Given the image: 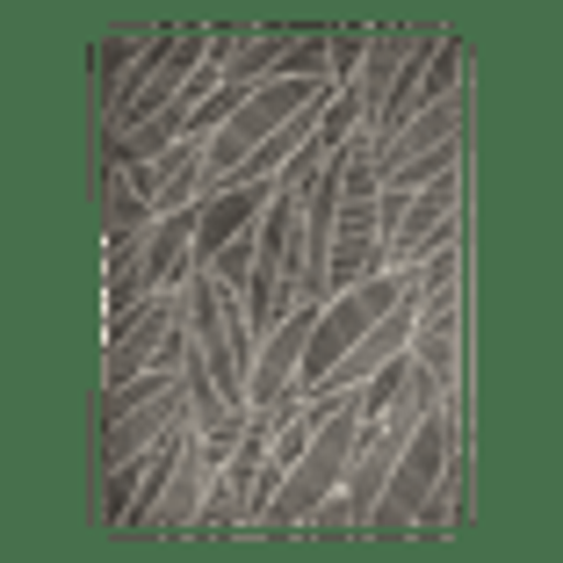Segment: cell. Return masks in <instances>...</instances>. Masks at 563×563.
Segmentation results:
<instances>
[{
  "label": "cell",
  "mask_w": 563,
  "mask_h": 563,
  "mask_svg": "<svg viewBox=\"0 0 563 563\" xmlns=\"http://www.w3.org/2000/svg\"><path fill=\"white\" fill-rule=\"evenodd\" d=\"M354 441H362V398H347L340 412H325L318 419V433H311V448L297 455V470L282 477V492H275V506L261 514V528H303V520L325 506L340 484H347V463H354Z\"/></svg>",
  "instance_id": "cell-1"
},
{
  "label": "cell",
  "mask_w": 563,
  "mask_h": 563,
  "mask_svg": "<svg viewBox=\"0 0 563 563\" xmlns=\"http://www.w3.org/2000/svg\"><path fill=\"white\" fill-rule=\"evenodd\" d=\"M448 448H455V427H448V405H433V412L412 427V441L390 455V477H383V492H376L368 528H376V534H405V528H412V514L427 506V492L441 484V470H448Z\"/></svg>",
  "instance_id": "cell-2"
},
{
  "label": "cell",
  "mask_w": 563,
  "mask_h": 563,
  "mask_svg": "<svg viewBox=\"0 0 563 563\" xmlns=\"http://www.w3.org/2000/svg\"><path fill=\"white\" fill-rule=\"evenodd\" d=\"M188 419V383H174V390H159V398H145L137 412H123V419H109L101 427V463L117 470V463H137L152 441H166V433Z\"/></svg>",
  "instance_id": "cell-3"
},
{
  "label": "cell",
  "mask_w": 563,
  "mask_h": 563,
  "mask_svg": "<svg viewBox=\"0 0 563 563\" xmlns=\"http://www.w3.org/2000/svg\"><path fill=\"white\" fill-rule=\"evenodd\" d=\"M448 137H463V87H455L448 101H433V109H419V117L405 123V131L390 137L383 152H376V181H383V174H398V166H412L419 152L448 145Z\"/></svg>",
  "instance_id": "cell-4"
},
{
  "label": "cell",
  "mask_w": 563,
  "mask_h": 563,
  "mask_svg": "<svg viewBox=\"0 0 563 563\" xmlns=\"http://www.w3.org/2000/svg\"><path fill=\"white\" fill-rule=\"evenodd\" d=\"M405 51H412V36H405V30H383V36H368V51H362V73H354V95L368 101V117H376V109H383V95L398 87Z\"/></svg>",
  "instance_id": "cell-5"
},
{
  "label": "cell",
  "mask_w": 563,
  "mask_h": 563,
  "mask_svg": "<svg viewBox=\"0 0 563 563\" xmlns=\"http://www.w3.org/2000/svg\"><path fill=\"white\" fill-rule=\"evenodd\" d=\"M210 455L202 448H188L181 455V470H174V484H166V498H159V528H196L202 520V484H210Z\"/></svg>",
  "instance_id": "cell-6"
},
{
  "label": "cell",
  "mask_w": 563,
  "mask_h": 563,
  "mask_svg": "<svg viewBox=\"0 0 563 563\" xmlns=\"http://www.w3.org/2000/svg\"><path fill=\"white\" fill-rule=\"evenodd\" d=\"M174 36H181V30H159V36H152V44H137L131 73H123V80L109 87V123H117L123 109H131V101H137V95H145V87H152V80H159V73H166V58H174Z\"/></svg>",
  "instance_id": "cell-7"
},
{
  "label": "cell",
  "mask_w": 563,
  "mask_h": 563,
  "mask_svg": "<svg viewBox=\"0 0 563 563\" xmlns=\"http://www.w3.org/2000/svg\"><path fill=\"white\" fill-rule=\"evenodd\" d=\"M383 239H332V261H325V297H340V289H354V282L383 275Z\"/></svg>",
  "instance_id": "cell-8"
},
{
  "label": "cell",
  "mask_w": 563,
  "mask_h": 563,
  "mask_svg": "<svg viewBox=\"0 0 563 563\" xmlns=\"http://www.w3.org/2000/svg\"><path fill=\"white\" fill-rule=\"evenodd\" d=\"M282 51H289V36H246V44H239V58H232V73H224V87H239V95H253L261 80H275Z\"/></svg>",
  "instance_id": "cell-9"
},
{
  "label": "cell",
  "mask_w": 563,
  "mask_h": 563,
  "mask_svg": "<svg viewBox=\"0 0 563 563\" xmlns=\"http://www.w3.org/2000/svg\"><path fill=\"white\" fill-rule=\"evenodd\" d=\"M174 383H181V368H145V376H131V383H109V398H101V427L123 419V412H137L145 398H159V390H174Z\"/></svg>",
  "instance_id": "cell-10"
},
{
  "label": "cell",
  "mask_w": 563,
  "mask_h": 563,
  "mask_svg": "<svg viewBox=\"0 0 563 563\" xmlns=\"http://www.w3.org/2000/svg\"><path fill=\"white\" fill-rule=\"evenodd\" d=\"M362 123H368V101L354 95V87H340V95H332L325 109H318V145H325V152H340L354 131H362Z\"/></svg>",
  "instance_id": "cell-11"
},
{
  "label": "cell",
  "mask_w": 563,
  "mask_h": 563,
  "mask_svg": "<svg viewBox=\"0 0 563 563\" xmlns=\"http://www.w3.org/2000/svg\"><path fill=\"white\" fill-rule=\"evenodd\" d=\"M253 261H261V232H239L232 246H224V253H217V261H210V275L224 282V289H246Z\"/></svg>",
  "instance_id": "cell-12"
},
{
  "label": "cell",
  "mask_w": 563,
  "mask_h": 563,
  "mask_svg": "<svg viewBox=\"0 0 563 563\" xmlns=\"http://www.w3.org/2000/svg\"><path fill=\"white\" fill-rule=\"evenodd\" d=\"M412 362L455 383V325H441V332H419V325H412Z\"/></svg>",
  "instance_id": "cell-13"
},
{
  "label": "cell",
  "mask_w": 563,
  "mask_h": 563,
  "mask_svg": "<svg viewBox=\"0 0 563 563\" xmlns=\"http://www.w3.org/2000/svg\"><path fill=\"white\" fill-rule=\"evenodd\" d=\"M455 275H463V253H455V246H441V253H427V261H419V289H427V297L455 289Z\"/></svg>",
  "instance_id": "cell-14"
},
{
  "label": "cell",
  "mask_w": 563,
  "mask_h": 563,
  "mask_svg": "<svg viewBox=\"0 0 563 563\" xmlns=\"http://www.w3.org/2000/svg\"><path fill=\"white\" fill-rule=\"evenodd\" d=\"M332 239H383L376 202H340V217H332Z\"/></svg>",
  "instance_id": "cell-15"
}]
</instances>
